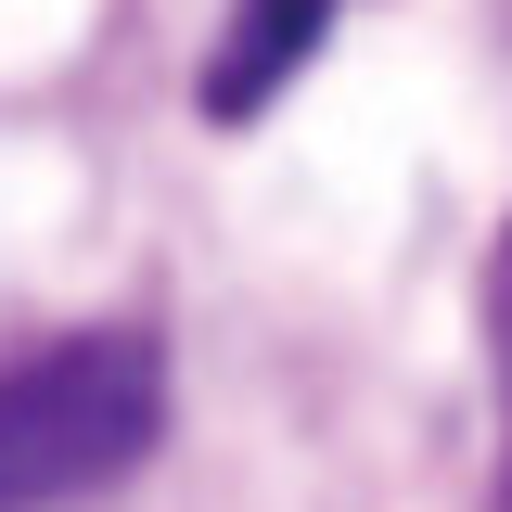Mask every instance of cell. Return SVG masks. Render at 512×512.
Returning <instances> with one entry per match:
<instances>
[{"label": "cell", "mask_w": 512, "mask_h": 512, "mask_svg": "<svg viewBox=\"0 0 512 512\" xmlns=\"http://www.w3.org/2000/svg\"><path fill=\"white\" fill-rule=\"evenodd\" d=\"M320 26H333V0H231V39H218V64H205V116L244 128L256 103L320 52Z\"/></svg>", "instance_id": "7a4b0ae2"}, {"label": "cell", "mask_w": 512, "mask_h": 512, "mask_svg": "<svg viewBox=\"0 0 512 512\" xmlns=\"http://www.w3.org/2000/svg\"><path fill=\"white\" fill-rule=\"evenodd\" d=\"M167 436V359L154 333H52L0 372V512H52L116 487Z\"/></svg>", "instance_id": "6da1fadb"}, {"label": "cell", "mask_w": 512, "mask_h": 512, "mask_svg": "<svg viewBox=\"0 0 512 512\" xmlns=\"http://www.w3.org/2000/svg\"><path fill=\"white\" fill-rule=\"evenodd\" d=\"M487 346H500V487H487V512H512V231L487 256Z\"/></svg>", "instance_id": "3957f363"}]
</instances>
